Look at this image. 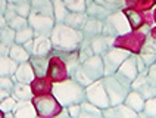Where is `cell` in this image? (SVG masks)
<instances>
[{"label": "cell", "mask_w": 156, "mask_h": 118, "mask_svg": "<svg viewBox=\"0 0 156 118\" xmlns=\"http://www.w3.org/2000/svg\"><path fill=\"white\" fill-rule=\"evenodd\" d=\"M83 39L84 35L80 30L71 28L63 22L55 24L50 33V40L55 50H78V46Z\"/></svg>", "instance_id": "cell-1"}, {"label": "cell", "mask_w": 156, "mask_h": 118, "mask_svg": "<svg viewBox=\"0 0 156 118\" xmlns=\"http://www.w3.org/2000/svg\"><path fill=\"white\" fill-rule=\"evenodd\" d=\"M50 92L62 108L72 103H81L86 99V89L81 84H78L74 78L53 83Z\"/></svg>", "instance_id": "cell-2"}, {"label": "cell", "mask_w": 156, "mask_h": 118, "mask_svg": "<svg viewBox=\"0 0 156 118\" xmlns=\"http://www.w3.org/2000/svg\"><path fill=\"white\" fill-rule=\"evenodd\" d=\"M131 25L130 21L125 13H122L121 10H116L109 13V17L103 21V31L102 33L106 35H112V37H118V35H125V34L131 33Z\"/></svg>", "instance_id": "cell-3"}, {"label": "cell", "mask_w": 156, "mask_h": 118, "mask_svg": "<svg viewBox=\"0 0 156 118\" xmlns=\"http://www.w3.org/2000/svg\"><path fill=\"white\" fill-rule=\"evenodd\" d=\"M102 83H103V87L106 93H108V98H109V103L111 106L112 105H118V103H122L127 93L130 92V86L125 84L122 80H119L118 77L112 74V76H105L102 78Z\"/></svg>", "instance_id": "cell-4"}, {"label": "cell", "mask_w": 156, "mask_h": 118, "mask_svg": "<svg viewBox=\"0 0 156 118\" xmlns=\"http://www.w3.org/2000/svg\"><path fill=\"white\" fill-rule=\"evenodd\" d=\"M131 53L124 49H118V47H111L102 55V61H103V68H105V76H112L116 72V69L119 68L122 62L130 56Z\"/></svg>", "instance_id": "cell-5"}, {"label": "cell", "mask_w": 156, "mask_h": 118, "mask_svg": "<svg viewBox=\"0 0 156 118\" xmlns=\"http://www.w3.org/2000/svg\"><path fill=\"white\" fill-rule=\"evenodd\" d=\"M86 101L91 102L93 105H96L100 109H105V108L111 106L108 93H106L103 83H102V78L86 86Z\"/></svg>", "instance_id": "cell-6"}, {"label": "cell", "mask_w": 156, "mask_h": 118, "mask_svg": "<svg viewBox=\"0 0 156 118\" xmlns=\"http://www.w3.org/2000/svg\"><path fill=\"white\" fill-rule=\"evenodd\" d=\"M55 24H56L55 18L52 17H44V15L34 13V12H31L28 15V25L33 28L34 37L35 35H49L50 37Z\"/></svg>", "instance_id": "cell-7"}, {"label": "cell", "mask_w": 156, "mask_h": 118, "mask_svg": "<svg viewBox=\"0 0 156 118\" xmlns=\"http://www.w3.org/2000/svg\"><path fill=\"white\" fill-rule=\"evenodd\" d=\"M81 69L84 71L86 74L91 81H96V80H100L105 77V68H103V61H102V56L100 55H93L88 59H86L84 62H81Z\"/></svg>", "instance_id": "cell-8"}, {"label": "cell", "mask_w": 156, "mask_h": 118, "mask_svg": "<svg viewBox=\"0 0 156 118\" xmlns=\"http://www.w3.org/2000/svg\"><path fill=\"white\" fill-rule=\"evenodd\" d=\"M139 71H137V65H136V56L134 55H130L128 58L122 62L119 68L116 69L115 76L118 77L119 80H122L125 84H128L131 87V81L137 77Z\"/></svg>", "instance_id": "cell-9"}, {"label": "cell", "mask_w": 156, "mask_h": 118, "mask_svg": "<svg viewBox=\"0 0 156 118\" xmlns=\"http://www.w3.org/2000/svg\"><path fill=\"white\" fill-rule=\"evenodd\" d=\"M33 103L38 115H53L55 109L59 106V102L55 98H47V96H40V94L33 98Z\"/></svg>", "instance_id": "cell-10"}, {"label": "cell", "mask_w": 156, "mask_h": 118, "mask_svg": "<svg viewBox=\"0 0 156 118\" xmlns=\"http://www.w3.org/2000/svg\"><path fill=\"white\" fill-rule=\"evenodd\" d=\"M115 43V37L112 35H106V34H97V35H93L90 37V46L93 49V53L94 55H103L108 49H111Z\"/></svg>", "instance_id": "cell-11"}, {"label": "cell", "mask_w": 156, "mask_h": 118, "mask_svg": "<svg viewBox=\"0 0 156 118\" xmlns=\"http://www.w3.org/2000/svg\"><path fill=\"white\" fill-rule=\"evenodd\" d=\"M35 78L34 69L31 67L30 61L22 62V64H18V68L15 71V74L12 76L13 81H19V83H27V84H31L33 80Z\"/></svg>", "instance_id": "cell-12"}, {"label": "cell", "mask_w": 156, "mask_h": 118, "mask_svg": "<svg viewBox=\"0 0 156 118\" xmlns=\"http://www.w3.org/2000/svg\"><path fill=\"white\" fill-rule=\"evenodd\" d=\"M30 64L34 69L35 78H44L49 72V65H50V59L47 56H38V55H31L30 56Z\"/></svg>", "instance_id": "cell-13"}, {"label": "cell", "mask_w": 156, "mask_h": 118, "mask_svg": "<svg viewBox=\"0 0 156 118\" xmlns=\"http://www.w3.org/2000/svg\"><path fill=\"white\" fill-rule=\"evenodd\" d=\"M102 114H103V117H122V118H134L139 115L136 111L128 108L124 102L118 103V105H112V106L105 108L102 111Z\"/></svg>", "instance_id": "cell-14"}, {"label": "cell", "mask_w": 156, "mask_h": 118, "mask_svg": "<svg viewBox=\"0 0 156 118\" xmlns=\"http://www.w3.org/2000/svg\"><path fill=\"white\" fill-rule=\"evenodd\" d=\"M34 46H33V55H38V56H47L50 55L53 46L52 40L49 35H35L33 39Z\"/></svg>", "instance_id": "cell-15"}, {"label": "cell", "mask_w": 156, "mask_h": 118, "mask_svg": "<svg viewBox=\"0 0 156 118\" xmlns=\"http://www.w3.org/2000/svg\"><path fill=\"white\" fill-rule=\"evenodd\" d=\"M12 112L18 118H33L37 115L35 106L31 101H16Z\"/></svg>", "instance_id": "cell-16"}, {"label": "cell", "mask_w": 156, "mask_h": 118, "mask_svg": "<svg viewBox=\"0 0 156 118\" xmlns=\"http://www.w3.org/2000/svg\"><path fill=\"white\" fill-rule=\"evenodd\" d=\"M10 96L15 98L16 101H33L34 93H33L31 84L15 81V84H13L12 90H10Z\"/></svg>", "instance_id": "cell-17"}, {"label": "cell", "mask_w": 156, "mask_h": 118, "mask_svg": "<svg viewBox=\"0 0 156 118\" xmlns=\"http://www.w3.org/2000/svg\"><path fill=\"white\" fill-rule=\"evenodd\" d=\"M87 18H88V15H87L86 12H68L66 13V17H65V19H63V24H66L68 27H71V28H75V30H83V27H84V24H86Z\"/></svg>", "instance_id": "cell-18"}, {"label": "cell", "mask_w": 156, "mask_h": 118, "mask_svg": "<svg viewBox=\"0 0 156 118\" xmlns=\"http://www.w3.org/2000/svg\"><path fill=\"white\" fill-rule=\"evenodd\" d=\"M124 103L128 108H131L133 111H136L137 114H140L143 111V108H144V99H143V96L137 90H133V89H130V92L127 93V96L124 99Z\"/></svg>", "instance_id": "cell-19"}, {"label": "cell", "mask_w": 156, "mask_h": 118, "mask_svg": "<svg viewBox=\"0 0 156 118\" xmlns=\"http://www.w3.org/2000/svg\"><path fill=\"white\" fill-rule=\"evenodd\" d=\"M102 31H103V21L91 18V17L87 18L86 24H84L83 30H81L83 35L87 37V39H90L93 35H97V34H102Z\"/></svg>", "instance_id": "cell-20"}, {"label": "cell", "mask_w": 156, "mask_h": 118, "mask_svg": "<svg viewBox=\"0 0 156 118\" xmlns=\"http://www.w3.org/2000/svg\"><path fill=\"white\" fill-rule=\"evenodd\" d=\"M31 12L53 18V0H30Z\"/></svg>", "instance_id": "cell-21"}, {"label": "cell", "mask_w": 156, "mask_h": 118, "mask_svg": "<svg viewBox=\"0 0 156 118\" xmlns=\"http://www.w3.org/2000/svg\"><path fill=\"white\" fill-rule=\"evenodd\" d=\"M86 13L88 17L96 18V19H100V21H105L106 18L109 17V13H112L111 10H108L106 8H103L102 5L96 3L94 0L88 2L87 3V8H86Z\"/></svg>", "instance_id": "cell-22"}, {"label": "cell", "mask_w": 156, "mask_h": 118, "mask_svg": "<svg viewBox=\"0 0 156 118\" xmlns=\"http://www.w3.org/2000/svg\"><path fill=\"white\" fill-rule=\"evenodd\" d=\"M8 56L12 59L13 62L22 64V62H27L31 55L25 50V47H24L22 44H19V43H12V46H10V49H9Z\"/></svg>", "instance_id": "cell-23"}, {"label": "cell", "mask_w": 156, "mask_h": 118, "mask_svg": "<svg viewBox=\"0 0 156 118\" xmlns=\"http://www.w3.org/2000/svg\"><path fill=\"white\" fill-rule=\"evenodd\" d=\"M81 105V111H80V115L78 117H90V118H94V117H103V114H102V109L100 108H97L96 105H93L91 102L88 101H84L80 103Z\"/></svg>", "instance_id": "cell-24"}, {"label": "cell", "mask_w": 156, "mask_h": 118, "mask_svg": "<svg viewBox=\"0 0 156 118\" xmlns=\"http://www.w3.org/2000/svg\"><path fill=\"white\" fill-rule=\"evenodd\" d=\"M18 68V64L13 62L9 56H0V76L12 77Z\"/></svg>", "instance_id": "cell-25"}, {"label": "cell", "mask_w": 156, "mask_h": 118, "mask_svg": "<svg viewBox=\"0 0 156 118\" xmlns=\"http://www.w3.org/2000/svg\"><path fill=\"white\" fill-rule=\"evenodd\" d=\"M68 12L69 10L66 9L63 0H53V18H55V22L56 24L63 22V19H65Z\"/></svg>", "instance_id": "cell-26"}, {"label": "cell", "mask_w": 156, "mask_h": 118, "mask_svg": "<svg viewBox=\"0 0 156 118\" xmlns=\"http://www.w3.org/2000/svg\"><path fill=\"white\" fill-rule=\"evenodd\" d=\"M93 55L94 53H93V49L90 46V39L84 37L80 43V46H78V59H80V62H84L86 59H88Z\"/></svg>", "instance_id": "cell-27"}, {"label": "cell", "mask_w": 156, "mask_h": 118, "mask_svg": "<svg viewBox=\"0 0 156 118\" xmlns=\"http://www.w3.org/2000/svg\"><path fill=\"white\" fill-rule=\"evenodd\" d=\"M34 39V31L30 25H27L25 28H21L15 31V43H19V44H24L25 42Z\"/></svg>", "instance_id": "cell-28"}, {"label": "cell", "mask_w": 156, "mask_h": 118, "mask_svg": "<svg viewBox=\"0 0 156 118\" xmlns=\"http://www.w3.org/2000/svg\"><path fill=\"white\" fill-rule=\"evenodd\" d=\"M96 3L102 5L103 8H106L111 12H116L125 8V2L124 0H94Z\"/></svg>", "instance_id": "cell-29"}, {"label": "cell", "mask_w": 156, "mask_h": 118, "mask_svg": "<svg viewBox=\"0 0 156 118\" xmlns=\"http://www.w3.org/2000/svg\"><path fill=\"white\" fill-rule=\"evenodd\" d=\"M63 3L71 12H86L87 0H63Z\"/></svg>", "instance_id": "cell-30"}, {"label": "cell", "mask_w": 156, "mask_h": 118, "mask_svg": "<svg viewBox=\"0 0 156 118\" xmlns=\"http://www.w3.org/2000/svg\"><path fill=\"white\" fill-rule=\"evenodd\" d=\"M27 25H28V18L21 17V15H18V13L12 18V19L8 21V27H10V28L15 30V31L21 30V28H25Z\"/></svg>", "instance_id": "cell-31"}, {"label": "cell", "mask_w": 156, "mask_h": 118, "mask_svg": "<svg viewBox=\"0 0 156 118\" xmlns=\"http://www.w3.org/2000/svg\"><path fill=\"white\" fill-rule=\"evenodd\" d=\"M13 8H15V12H16L18 15L28 18V15L31 13V2H30V0H22V2H18V3H15V5H13Z\"/></svg>", "instance_id": "cell-32"}, {"label": "cell", "mask_w": 156, "mask_h": 118, "mask_svg": "<svg viewBox=\"0 0 156 118\" xmlns=\"http://www.w3.org/2000/svg\"><path fill=\"white\" fill-rule=\"evenodd\" d=\"M143 114H144V115H149V117H156V96L150 98L147 101H144Z\"/></svg>", "instance_id": "cell-33"}, {"label": "cell", "mask_w": 156, "mask_h": 118, "mask_svg": "<svg viewBox=\"0 0 156 118\" xmlns=\"http://www.w3.org/2000/svg\"><path fill=\"white\" fill-rule=\"evenodd\" d=\"M15 103H16V99L12 98V96H8L6 99H3V101L0 102V111H2L3 114L12 112V111H13V106H15Z\"/></svg>", "instance_id": "cell-34"}, {"label": "cell", "mask_w": 156, "mask_h": 118, "mask_svg": "<svg viewBox=\"0 0 156 118\" xmlns=\"http://www.w3.org/2000/svg\"><path fill=\"white\" fill-rule=\"evenodd\" d=\"M125 15H127L128 21H130L131 28H137V27L141 24V15H140L139 12H134V10H127V12H125Z\"/></svg>", "instance_id": "cell-35"}, {"label": "cell", "mask_w": 156, "mask_h": 118, "mask_svg": "<svg viewBox=\"0 0 156 118\" xmlns=\"http://www.w3.org/2000/svg\"><path fill=\"white\" fill-rule=\"evenodd\" d=\"M140 53H156V42L152 37H147V40L144 42Z\"/></svg>", "instance_id": "cell-36"}, {"label": "cell", "mask_w": 156, "mask_h": 118, "mask_svg": "<svg viewBox=\"0 0 156 118\" xmlns=\"http://www.w3.org/2000/svg\"><path fill=\"white\" fill-rule=\"evenodd\" d=\"M13 84H15V81L12 80V77H9V76H0V89L10 92V90H12V87H13Z\"/></svg>", "instance_id": "cell-37"}, {"label": "cell", "mask_w": 156, "mask_h": 118, "mask_svg": "<svg viewBox=\"0 0 156 118\" xmlns=\"http://www.w3.org/2000/svg\"><path fill=\"white\" fill-rule=\"evenodd\" d=\"M146 78H147V81L150 84L156 86V62L152 64V65L147 68V71H146Z\"/></svg>", "instance_id": "cell-38"}, {"label": "cell", "mask_w": 156, "mask_h": 118, "mask_svg": "<svg viewBox=\"0 0 156 118\" xmlns=\"http://www.w3.org/2000/svg\"><path fill=\"white\" fill-rule=\"evenodd\" d=\"M65 108L68 109L69 117H78V115H80V111H81V105H80V103H72V105H68V106H65Z\"/></svg>", "instance_id": "cell-39"}, {"label": "cell", "mask_w": 156, "mask_h": 118, "mask_svg": "<svg viewBox=\"0 0 156 118\" xmlns=\"http://www.w3.org/2000/svg\"><path fill=\"white\" fill-rule=\"evenodd\" d=\"M24 47H25V50L30 53V55H33V46H34V42H33V39L31 40H28V42H25L24 44H22Z\"/></svg>", "instance_id": "cell-40"}, {"label": "cell", "mask_w": 156, "mask_h": 118, "mask_svg": "<svg viewBox=\"0 0 156 118\" xmlns=\"http://www.w3.org/2000/svg\"><path fill=\"white\" fill-rule=\"evenodd\" d=\"M6 8H8V0H0V15L5 13Z\"/></svg>", "instance_id": "cell-41"}, {"label": "cell", "mask_w": 156, "mask_h": 118, "mask_svg": "<svg viewBox=\"0 0 156 118\" xmlns=\"http://www.w3.org/2000/svg\"><path fill=\"white\" fill-rule=\"evenodd\" d=\"M8 96H10V92H8V90H3V89H0V102L3 101V99H6Z\"/></svg>", "instance_id": "cell-42"}, {"label": "cell", "mask_w": 156, "mask_h": 118, "mask_svg": "<svg viewBox=\"0 0 156 118\" xmlns=\"http://www.w3.org/2000/svg\"><path fill=\"white\" fill-rule=\"evenodd\" d=\"M5 27H8L6 18H5V15H0V28H5Z\"/></svg>", "instance_id": "cell-43"}, {"label": "cell", "mask_w": 156, "mask_h": 118, "mask_svg": "<svg viewBox=\"0 0 156 118\" xmlns=\"http://www.w3.org/2000/svg\"><path fill=\"white\" fill-rule=\"evenodd\" d=\"M18 2H22V0H8V3H12V5H15Z\"/></svg>", "instance_id": "cell-44"}, {"label": "cell", "mask_w": 156, "mask_h": 118, "mask_svg": "<svg viewBox=\"0 0 156 118\" xmlns=\"http://www.w3.org/2000/svg\"><path fill=\"white\" fill-rule=\"evenodd\" d=\"M2 115H5V114H3V112H2V111H0V117H2Z\"/></svg>", "instance_id": "cell-45"}]
</instances>
